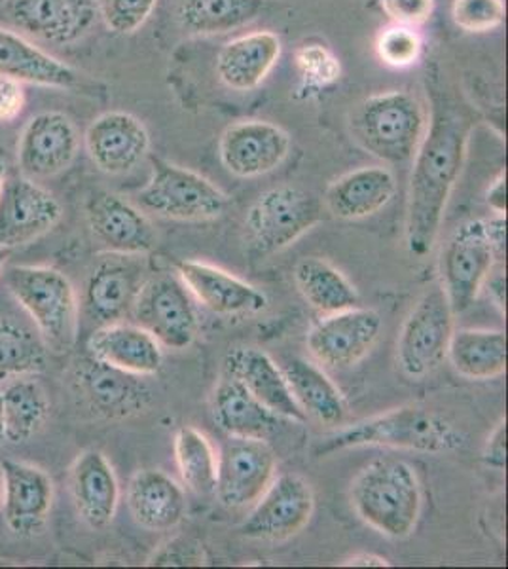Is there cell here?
<instances>
[{
    "instance_id": "30bf717a",
    "label": "cell",
    "mask_w": 508,
    "mask_h": 569,
    "mask_svg": "<svg viewBox=\"0 0 508 569\" xmlns=\"http://www.w3.org/2000/svg\"><path fill=\"white\" fill-rule=\"evenodd\" d=\"M276 471V452L266 440L228 437L217 453L215 496L226 509H245L257 503Z\"/></svg>"
},
{
    "instance_id": "ba28073f",
    "label": "cell",
    "mask_w": 508,
    "mask_h": 569,
    "mask_svg": "<svg viewBox=\"0 0 508 569\" xmlns=\"http://www.w3.org/2000/svg\"><path fill=\"white\" fill-rule=\"evenodd\" d=\"M454 318L442 284H432L418 298L400 329L397 362L412 380L432 375L448 356Z\"/></svg>"
},
{
    "instance_id": "7a4b0ae2",
    "label": "cell",
    "mask_w": 508,
    "mask_h": 569,
    "mask_svg": "<svg viewBox=\"0 0 508 569\" xmlns=\"http://www.w3.org/2000/svg\"><path fill=\"white\" fill-rule=\"evenodd\" d=\"M465 435L454 421L429 408H395L386 415L372 416L343 427L338 433L321 440L316 448L317 458L351 448H392L418 453H446L464 448Z\"/></svg>"
},
{
    "instance_id": "f5cc1de1",
    "label": "cell",
    "mask_w": 508,
    "mask_h": 569,
    "mask_svg": "<svg viewBox=\"0 0 508 569\" xmlns=\"http://www.w3.org/2000/svg\"><path fill=\"white\" fill-rule=\"evenodd\" d=\"M4 184H7V166H4V162H0V194H2Z\"/></svg>"
},
{
    "instance_id": "f35d334b",
    "label": "cell",
    "mask_w": 508,
    "mask_h": 569,
    "mask_svg": "<svg viewBox=\"0 0 508 569\" xmlns=\"http://www.w3.org/2000/svg\"><path fill=\"white\" fill-rule=\"evenodd\" d=\"M424 50V42L414 27L395 26L384 29L376 39V53L381 63L392 69H406L418 63Z\"/></svg>"
},
{
    "instance_id": "8fae6325",
    "label": "cell",
    "mask_w": 508,
    "mask_h": 569,
    "mask_svg": "<svg viewBox=\"0 0 508 569\" xmlns=\"http://www.w3.org/2000/svg\"><path fill=\"white\" fill-rule=\"evenodd\" d=\"M496 254L484 232V220H469L446 241L440 254V276L451 311L459 316L475 305L494 270Z\"/></svg>"
},
{
    "instance_id": "7dc6e473",
    "label": "cell",
    "mask_w": 508,
    "mask_h": 569,
    "mask_svg": "<svg viewBox=\"0 0 508 569\" xmlns=\"http://www.w3.org/2000/svg\"><path fill=\"white\" fill-rule=\"evenodd\" d=\"M484 232H486L491 251L496 254V260H502L505 249H507V219H505V214H496L494 219L484 220Z\"/></svg>"
},
{
    "instance_id": "1f68e13d",
    "label": "cell",
    "mask_w": 508,
    "mask_h": 569,
    "mask_svg": "<svg viewBox=\"0 0 508 569\" xmlns=\"http://www.w3.org/2000/svg\"><path fill=\"white\" fill-rule=\"evenodd\" d=\"M283 375L290 393L306 418L321 426H343L348 416L343 395L321 367L302 357H295L285 365Z\"/></svg>"
},
{
    "instance_id": "2e32d148",
    "label": "cell",
    "mask_w": 508,
    "mask_h": 569,
    "mask_svg": "<svg viewBox=\"0 0 508 569\" xmlns=\"http://www.w3.org/2000/svg\"><path fill=\"white\" fill-rule=\"evenodd\" d=\"M2 10L16 29L52 46L77 44L99 18L97 0H4Z\"/></svg>"
},
{
    "instance_id": "ac0fdd59",
    "label": "cell",
    "mask_w": 508,
    "mask_h": 569,
    "mask_svg": "<svg viewBox=\"0 0 508 569\" xmlns=\"http://www.w3.org/2000/svg\"><path fill=\"white\" fill-rule=\"evenodd\" d=\"M290 136L277 123L241 120L228 126L219 141L220 162L239 179H257L276 171L290 152Z\"/></svg>"
},
{
    "instance_id": "e0dca14e",
    "label": "cell",
    "mask_w": 508,
    "mask_h": 569,
    "mask_svg": "<svg viewBox=\"0 0 508 569\" xmlns=\"http://www.w3.org/2000/svg\"><path fill=\"white\" fill-rule=\"evenodd\" d=\"M80 150V136L71 118L48 110L32 117L18 139V166L27 179L39 181L71 168Z\"/></svg>"
},
{
    "instance_id": "9c48e42d",
    "label": "cell",
    "mask_w": 508,
    "mask_h": 569,
    "mask_svg": "<svg viewBox=\"0 0 508 569\" xmlns=\"http://www.w3.org/2000/svg\"><path fill=\"white\" fill-rule=\"evenodd\" d=\"M133 323L147 330L161 348L182 351L192 346L200 330V319L192 295L173 273L147 278L131 311Z\"/></svg>"
},
{
    "instance_id": "6da1fadb",
    "label": "cell",
    "mask_w": 508,
    "mask_h": 569,
    "mask_svg": "<svg viewBox=\"0 0 508 569\" xmlns=\"http://www.w3.org/2000/svg\"><path fill=\"white\" fill-rule=\"evenodd\" d=\"M431 114L424 141L414 156L406 247L416 259H424L437 243L451 192L464 173L475 118L467 107L450 98L442 86L431 90Z\"/></svg>"
},
{
    "instance_id": "f1b7e54d",
    "label": "cell",
    "mask_w": 508,
    "mask_h": 569,
    "mask_svg": "<svg viewBox=\"0 0 508 569\" xmlns=\"http://www.w3.org/2000/svg\"><path fill=\"white\" fill-rule=\"evenodd\" d=\"M281 50L279 34L268 29L238 37L220 48L217 77L230 90H257L276 69Z\"/></svg>"
},
{
    "instance_id": "7c38bea8",
    "label": "cell",
    "mask_w": 508,
    "mask_h": 569,
    "mask_svg": "<svg viewBox=\"0 0 508 569\" xmlns=\"http://www.w3.org/2000/svg\"><path fill=\"white\" fill-rule=\"evenodd\" d=\"M71 383L80 402L103 420H126L141 415L152 399L142 376L129 375L90 356L74 362Z\"/></svg>"
},
{
    "instance_id": "ffe728a7",
    "label": "cell",
    "mask_w": 508,
    "mask_h": 569,
    "mask_svg": "<svg viewBox=\"0 0 508 569\" xmlns=\"http://www.w3.org/2000/svg\"><path fill=\"white\" fill-rule=\"evenodd\" d=\"M63 209L52 192L32 179L18 177L0 194V249H16L50 232Z\"/></svg>"
},
{
    "instance_id": "4fadbf2b",
    "label": "cell",
    "mask_w": 508,
    "mask_h": 569,
    "mask_svg": "<svg viewBox=\"0 0 508 569\" xmlns=\"http://www.w3.org/2000/svg\"><path fill=\"white\" fill-rule=\"evenodd\" d=\"M316 511V496L308 480L285 472L271 480L255 509L239 526L241 536L257 541H285L298 536Z\"/></svg>"
},
{
    "instance_id": "816d5d0a",
    "label": "cell",
    "mask_w": 508,
    "mask_h": 569,
    "mask_svg": "<svg viewBox=\"0 0 508 569\" xmlns=\"http://www.w3.org/2000/svg\"><path fill=\"white\" fill-rule=\"evenodd\" d=\"M7 442L4 439V415H2V382H0V447Z\"/></svg>"
},
{
    "instance_id": "8d00e7d4",
    "label": "cell",
    "mask_w": 508,
    "mask_h": 569,
    "mask_svg": "<svg viewBox=\"0 0 508 569\" xmlns=\"http://www.w3.org/2000/svg\"><path fill=\"white\" fill-rule=\"evenodd\" d=\"M48 348L39 330L16 319H0V382L37 376L46 369Z\"/></svg>"
},
{
    "instance_id": "681fc988",
    "label": "cell",
    "mask_w": 508,
    "mask_h": 569,
    "mask_svg": "<svg viewBox=\"0 0 508 569\" xmlns=\"http://www.w3.org/2000/svg\"><path fill=\"white\" fill-rule=\"evenodd\" d=\"M341 566H346V568H351V566L353 568H389L391 562L387 558L372 555V552H359V555L346 558Z\"/></svg>"
},
{
    "instance_id": "7402d4cb",
    "label": "cell",
    "mask_w": 508,
    "mask_h": 569,
    "mask_svg": "<svg viewBox=\"0 0 508 569\" xmlns=\"http://www.w3.org/2000/svg\"><path fill=\"white\" fill-rule=\"evenodd\" d=\"M91 162L107 176H126L141 166L150 150L147 126L139 118L109 110L97 117L84 133Z\"/></svg>"
},
{
    "instance_id": "52a82bcc",
    "label": "cell",
    "mask_w": 508,
    "mask_h": 569,
    "mask_svg": "<svg viewBox=\"0 0 508 569\" xmlns=\"http://www.w3.org/2000/svg\"><path fill=\"white\" fill-rule=\"evenodd\" d=\"M321 217L322 203L316 194L281 184L252 203L245 217V230L252 249L270 257L300 240Z\"/></svg>"
},
{
    "instance_id": "e575fe53",
    "label": "cell",
    "mask_w": 508,
    "mask_h": 569,
    "mask_svg": "<svg viewBox=\"0 0 508 569\" xmlns=\"http://www.w3.org/2000/svg\"><path fill=\"white\" fill-rule=\"evenodd\" d=\"M4 439L23 445L42 431L50 416V401L34 376H18L2 382Z\"/></svg>"
},
{
    "instance_id": "603a6c76",
    "label": "cell",
    "mask_w": 508,
    "mask_h": 569,
    "mask_svg": "<svg viewBox=\"0 0 508 569\" xmlns=\"http://www.w3.org/2000/svg\"><path fill=\"white\" fill-rule=\"evenodd\" d=\"M177 276L187 284L190 295L217 316L258 313L268 306L265 292L219 266L200 260H179Z\"/></svg>"
},
{
    "instance_id": "8992f818",
    "label": "cell",
    "mask_w": 508,
    "mask_h": 569,
    "mask_svg": "<svg viewBox=\"0 0 508 569\" xmlns=\"http://www.w3.org/2000/svg\"><path fill=\"white\" fill-rule=\"evenodd\" d=\"M152 166L150 181L137 194L145 213L179 222H209L225 214L228 198L209 179L160 158Z\"/></svg>"
},
{
    "instance_id": "44dd1931",
    "label": "cell",
    "mask_w": 508,
    "mask_h": 569,
    "mask_svg": "<svg viewBox=\"0 0 508 569\" xmlns=\"http://www.w3.org/2000/svg\"><path fill=\"white\" fill-rule=\"evenodd\" d=\"M145 281V266L137 257L112 254L101 260L86 279V316L99 327L120 323L131 316Z\"/></svg>"
},
{
    "instance_id": "83f0119b",
    "label": "cell",
    "mask_w": 508,
    "mask_h": 569,
    "mask_svg": "<svg viewBox=\"0 0 508 569\" xmlns=\"http://www.w3.org/2000/svg\"><path fill=\"white\" fill-rule=\"evenodd\" d=\"M126 501L137 525L149 531L175 530L187 517V496L158 469H141L129 480Z\"/></svg>"
},
{
    "instance_id": "ee69618b",
    "label": "cell",
    "mask_w": 508,
    "mask_h": 569,
    "mask_svg": "<svg viewBox=\"0 0 508 569\" xmlns=\"http://www.w3.org/2000/svg\"><path fill=\"white\" fill-rule=\"evenodd\" d=\"M380 7L392 23L419 27L431 20L435 0H380Z\"/></svg>"
},
{
    "instance_id": "f907efd6",
    "label": "cell",
    "mask_w": 508,
    "mask_h": 569,
    "mask_svg": "<svg viewBox=\"0 0 508 569\" xmlns=\"http://www.w3.org/2000/svg\"><path fill=\"white\" fill-rule=\"evenodd\" d=\"M484 284H488V295L494 300V305L505 311V278L501 273H497L496 278L486 279Z\"/></svg>"
},
{
    "instance_id": "60d3db41",
    "label": "cell",
    "mask_w": 508,
    "mask_h": 569,
    "mask_svg": "<svg viewBox=\"0 0 508 569\" xmlns=\"http://www.w3.org/2000/svg\"><path fill=\"white\" fill-rule=\"evenodd\" d=\"M158 0H97V12L114 34H136L150 20Z\"/></svg>"
},
{
    "instance_id": "5bb4252c",
    "label": "cell",
    "mask_w": 508,
    "mask_h": 569,
    "mask_svg": "<svg viewBox=\"0 0 508 569\" xmlns=\"http://www.w3.org/2000/svg\"><path fill=\"white\" fill-rule=\"evenodd\" d=\"M91 236L110 254L141 257L156 246V230L149 214L137 203L109 190H96L84 206Z\"/></svg>"
},
{
    "instance_id": "484cf974",
    "label": "cell",
    "mask_w": 508,
    "mask_h": 569,
    "mask_svg": "<svg viewBox=\"0 0 508 569\" xmlns=\"http://www.w3.org/2000/svg\"><path fill=\"white\" fill-rule=\"evenodd\" d=\"M0 78L20 84L42 86L56 90H74L84 74L61 59L53 58L21 34L0 27Z\"/></svg>"
},
{
    "instance_id": "db71d44e",
    "label": "cell",
    "mask_w": 508,
    "mask_h": 569,
    "mask_svg": "<svg viewBox=\"0 0 508 569\" xmlns=\"http://www.w3.org/2000/svg\"><path fill=\"white\" fill-rule=\"evenodd\" d=\"M10 249H0V272H2V268L7 264L8 257H10Z\"/></svg>"
},
{
    "instance_id": "c3c4849f",
    "label": "cell",
    "mask_w": 508,
    "mask_h": 569,
    "mask_svg": "<svg viewBox=\"0 0 508 569\" xmlns=\"http://www.w3.org/2000/svg\"><path fill=\"white\" fill-rule=\"evenodd\" d=\"M486 201L497 214L507 213V177H505V173H501L496 181L491 182L488 194H486Z\"/></svg>"
},
{
    "instance_id": "f546056e",
    "label": "cell",
    "mask_w": 508,
    "mask_h": 569,
    "mask_svg": "<svg viewBox=\"0 0 508 569\" xmlns=\"http://www.w3.org/2000/svg\"><path fill=\"white\" fill-rule=\"evenodd\" d=\"M397 179L384 166L353 169L330 182L325 192V206L336 219L360 220L380 213L395 198Z\"/></svg>"
},
{
    "instance_id": "bcb514c9",
    "label": "cell",
    "mask_w": 508,
    "mask_h": 569,
    "mask_svg": "<svg viewBox=\"0 0 508 569\" xmlns=\"http://www.w3.org/2000/svg\"><path fill=\"white\" fill-rule=\"evenodd\" d=\"M484 466L496 471H505L507 467V420L497 423L496 429L489 433L482 450Z\"/></svg>"
},
{
    "instance_id": "d590c367",
    "label": "cell",
    "mask_w": 508,
    "mask_h": 569,
    "mask_svg": "<svg viewBox=\"0 0 508 569\" xmlns=\"http://www.w3.org/2000/svg\"><path fill=\"white\" fill-rule=\"evenodd\" d=\"M295 281L303 300L321 316L359 306V292L343 273L321 257H306L295 268Z\"/></svg>"
},
{
    "instance_id": "4dcf8cb0",
    "label": "cell",
    "mask_w": 508,
    "mask_h": 569,
    "mask_svg": "<svg viewBox=\"0 0 508 569\" xmlns=\"http://www.w3.org/2000/svg\"><path fill=\"white\" fill-rule=\"evenodd\" d=\"M212 420L228 437L268 440L283 418L273 415L243 383L225 372L212 395Z\"/></svg>"
},
{
    "instance_id": "7bdbcfd3",
    "label": "cell",
    "mask_w": 508,
    "mask_h": 569,
    "mask_svg": "<svg viewBox=\"0 0 508 569\" xmlns=\"http://www.w3.org/2000/svg\"><path fill=\"white\" fill-rule=\"evenodd\" d=\"M149 566H203L206 563V550L200 541L192 537H175L169 539L168 543L161 545L155 555L149 558Z\"/></svg>"
},
{
    "instance_id": "cb8c5ba5",
    "label": "cell",
    "mask_w": 508,
    "mask_h": 569,
    "mask_svg": "<svg viewBox=\"0 0 508 569\" xmlns=\"http://www.w3.org/2000/svg\"><path fill=\"white\" fill-rule=\"evenodd\" d=\"M69 490L78 517L88 528L103 531L112 525L120 503V485L103 452L86 450L78 456L69 472Z\"/></svg>"
},
{
    "instance_id": "4316f807",
    "label": "cell",
    "mask_w": 508,
    "mask_h": 569,
    "mask_svg": "<svg viewBox=\"0 0 508 569\" xmlns=\"http://www.w3.org/2000/svg\"><path fill=\"white\" fill-rule=\"evenodd\" d=\"M86 348L97 361L142 378L158 375L163 365L158 340L136 323L101 325L88 338Z\"/></svg>"
},
{
    "instance_id": "b9f144b4",
    "label": "cell",
    "mask_w": 508,
    "mask_h": 569,
    "mask_svg": "<svg viewBox=\"0 0 508 569\" xmlns=\"http://www.w3.org/2000/svg\"><path fill=\"white\" fill-rule=\"evenodd\" d=\"M297 63L303 77L313 84H332L340 78V63L325 46H303L298 50Z\"/></svg>"
},
{
    "instance_id": "d6986e66",
    "label": "cell",
    "mask_w": 508,
    "mask_h": 569,
    "mask_svg": "<svg viewBox=\"0 0 508 569\" xmlns=\"http://www.w3.org/2000/svg\"><path fill=\"white\" fill-rule=\"evenodd\" d=\"M2 515L18 537H37L52 515L53 482L40 467L26 461H2Z\"/></svg>"
},
{
    "instance_id": "d4e9b609",
    "label": "cell",
    "mask_w": 508,
    "mask_h": 569,
    "mask_svg": "<svg viewBox=\"0 0 508 569\" xmlns=\"http://www.w3.org/2000/svg\"><path fill=\"white\" fill-rule=\"evenodd\" d=\"M225 372L243 383L273 415L290 421H306L302 410L290 393L283 369L277 367L265 350L252 346H238L225 357Z\"/></svg>"
},
{
    "instance_id": "11a10c76",
    "label": "cell",
    "mask_w": 508,
    "mask_h": 569,
    "mask_svg": "<svg viewBox=\"0 0 508 569\" xmlns=\"http://www.w3.org/2000/svg\"><path fill=\"white\" fill-rule=\"evenodd\" d=\"M0 501H2V479H0Z\"/></svg>"
},
{
    "instance_id": "5b68a950",
    "label": "cell",
    "mask_w": 508,
    "mask_h": 569,
    "mask_svg": "<svg viewBox=\"0 0 508 569\" xmlns=\"http://www.w3.org/2000/svg\"><path fill=\"white\" fill-rule=\"evenodd\" d=\"M8 291L27 311L48 350L64 353L77 340L78 297L64 273L50 266H13Z\"/></svg>"
},
{
    "instance_id": "74e56055",
    "label": "cell",
    "mask_w": 508,
    "mask_h": 569,
    "mask_svg": "<svg viewBox=\"0 0 508 569\" xmlns=\"http://www.w3.org/2000/svg\"><path fill=\"white\" fill-rule=\"evenodd\" d=\"M175 461L180 479L196 496H211L217 485V452L211 440L192 426L177 429L173 440Z\"/></svg>"
},
{
    "instance_id": "3957f363",
    "label": "cell",
    "mask_w": 508,
    "mask_h": 569,
    "mask_svg": "<svg viewBox=\"0 0 508 569\" xmlns=\"http://www.w3.org/2000/svg\"><path fill=\"white\" fill-rule=\"evenodd\" d=\"M349 133L360 149L387 166L412 162L424 141L429 112L414 93L384 91L355 104Z\"/></svg>"
},
{
    "instance_id": "836d02e7",
    "label": "cell",
    "mask_w": 508,
    "mask_h": 569,
    "mask_svg": "<svg viewBox=\"0 0 508 569\" xmlns=\"http://www.w3.org/2000/svg\"><path fill=\"white\" fill-rule=\"evenodd\" d=\"M266 0H175V18L187 33L217 37L251 26Z\"/></svg>"
},
{
    "instance_id": "9a60e30c",
    "label": "cell",
    "mask_w": 508,
    "mask_h": 569,
    "mask_svg": "<svg viewBox=\"0 0 508 569\" xmlns=\"http://www.w3.org/2000/svg\"><path fill=\"white\" fill-rule=\"evenodd\" d=\"M380 332V313L355 306L349 310L322 316L321 321L309 330L306 343L309 353L322 367L351 369L372 350Z\"/></svg>"
},
{
    "instance_id": "ab89813d",
    "label": "cell",
    "mask_w": 508,
    "mask_h": 569,
    "mask_svg": "<svg viewBox=\"0 0 508 569\" xmlns=\"http://www.w3.org/2000/svg\"><path fill=\"white\" fill-rule=\"evenodd\" d=\"M505 0H454L451 20L465 33L497 31L505 23Z\"/></svg>"
},
{
    "instance_id": "277c9868",
    "label": "cell",
    "mask_w": 508,
    "mask_h": 569,
    "mask_svg": "<svg viewBox=\"0 0 508 569\" xmlns=\"http://www.w3.org/2000/svg\"><path fill=\"white\" fill-rule=\"evenodd\" d=\"M351 505L365 525L389 539H406L418 526L424 493L412 466L376 460L351 485Z\"/></svg>"
},
{
    "instance_id": "d6a6232c",
    "label": "cell",
    "mask_w": 508,
    "mask_h": 569,
    "mask_svg": "<svg viewBox=\"0 0 508 569\" xmlns=\"http://www.w3.org/2000/svg\"><path fill=\"white\" fill-rule=\"evenodd\" d=\"M446 359L467 380H496L507 370V335L494 329L454 330Z\"/></svg>"
},
{
    "instance_id": "f6af8a7d",
    "label": "cell",
    "mask_w": 508,
    "mask_h": 569,
    "mask_svg": "<svg viewBox=\"0 0 508 569\" xmlns=\"http://www.w3.org/2000/svg\"><path fill=\"white\" fill-rule=\"evenodd\" d=\"M26 109L23 84L0 78V123H10Z\"/></svg>"
}]
</instances>
